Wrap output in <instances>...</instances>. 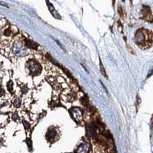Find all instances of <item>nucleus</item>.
I'll use <instances>...</instances> for the list:
<instances>
[{
  "label": "nucleus",
  "mask_w": 153,
  "mask_h": 153,
  "mask_svg": "<svg viewBox=\"0 0 153 153\" xmlns=\"http://www.w3.org/2000/svg\"><path fill=\"white\" fill-rule=\"evenodd\" d=\"M119 15H121L122 18H124L126 16V15H125V11H124V9H122L121 6L119 7Z\"/></svg>",
  "instance_id": "obj_1"
}]
</instances>
